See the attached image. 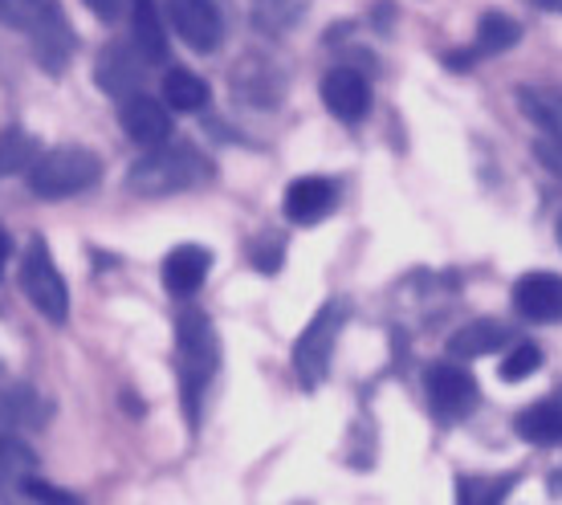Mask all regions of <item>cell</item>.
<instances>
[{"mask_svg":"<svg viewBox=\"0 0 562 505\" xmlns=\"http://www.w3.org/2000/svg\"><path fill=\"white\" fill-rule=\"evenodd\" d=\"M338 204V188L323 176H306L285 188V216L294 225H318Z\"/></svg>","mask_w":562,"mask_h":505,"instance_id":"5bb4252c","label":"cell"},{"mask_svg":"<svg viewBox=\"0 0 562 505\" xmlns=\"http://www.w3.org/2000/svg\"><path fill=\"white\" fill-rule=\"evenodd\" d=\"M514 310L526 323H554L562 318V278L559 273H526L514 281Z\"/></svg>","mask_w":562,"mask_h":505,"instance_id":"4fadbf2b","label":"cell"},{"mask_svg":"<svg viewBox=\"0 0 562 505\" xmlns=\"http://www.w3.org/2000/svg\"><path fill=\"white\" fill-rule=\"evenodd\" d=\"M21 290H25V298L42 318H49V323L70 318V290H66V278L57 273L42 237L29 240L25 257H21Z\"/></svg>","mask_w":562,"mask_h":505,"instance_id":"8992f818","label":"cell"},{"mask_svg":"<svg viewBox=\"0 0 562 505\" xmlns=\"http://www.w3.org/2000/svg\"><path fill=\"white\" fill-rule=\"evenodd\" d=\"M49 407L33 388H9L0 392V436H16L29 428H42Z\"/></svg>","mask_w":562,"mask_h":505,"instance_id":"2e32d148","label":"cell"},{"mask_svg":"<svg viewBox=\"0 0 562 505\" xmlns=\"http://www.w3.org/2000/svg\"><path fill=\"white\" fill-rule=\"evenodd\" d=\"M216 367H221V343H216L209 314L183 310L176 318V379H180V400L192 428L200 424V404H204Z\"/></svg>","mask_w":562,"mask_h":505,"instance_id":"6da1fadb","label":"cell"},{"mask_svg":"<svg viewBox=\"0 0 562 505\" xmlns=\"http://www.w3.org/2000/svg\"><path fill=\"white\" fill-rule=\"evenodd\" d=\"M518 111L526 114L550 143H562V90H550V86H521Z\"/></svg>","mask_w":562,"mask_h":505,"instance_id":"d6986e66","label":"cell"},{"mask_svg":"<svg viewBox=\"0 0 562 505\" xmlns=\"http://www.w3.org/2000/svg\"><path fill=\"white\" fill-rule=\"evenodd\" d=\"M347 314H351L347 302H342V298H330V302L310 318L306 330L297 335L294 375L306 392H314L326 379V371H330V355H335V343H338V335H342V326H347Z\"/></svg>","mask_w":562,"mask_h":505,"instance_id":"5b68a950","label":"cell"},{"mask_svg":"<svg viewBox=\"0 0 562 505\" xmlns=\"http://www.w3.org/2000/svg\"><path fill=\"white\" fill-rule=\"evenodd\" d=\"M42 159V147H37V139L29 135V131H21V126H9L4 135H0V176H16V171H25Z\"/></svg>","mask_w":562,"mask_h":505,"instance_id":"cb8c5ba5","label":"cell"},{"mask_svg":"<svg viewBox=\"0 0 562 505\" xmlns=\"http://www.w3.org/2000/svg\"><path fill=\"white\" fill-rule=\"evenodd\" d=\"M209 180L212 164L192 143H168L159 152H147L127 171V188L135 197H176V192H192Z\"/></svg>","mask_w":562,"mask_h":505,"instance_id":"7a4b0ae2","label":"cell"},{"mask_svg":"<svg viewBox=\"0 0 562 505\" xmlns=\"http://www.w3.org/2000/svg\"><path fill=\"white\" fill-rule=\"evenodd\" d=\"M249 257H254V266L261 269V273H278L281 257H285V245H281V237H273V233H261V237L249 245Z\"/></svg>","mask_w":562,"mask_h":505,"instance_id":"4316f807","label":"cell"},{"mask_svg":"<svg viewBox=\"0 0 562 505\" xmlns=\"http://www.w3.org/2000/svg\"><path fill=\"white\" fill-rule=\"evenodd\" d=\"M168 21L180 33V42L196 54H212L225 42V16L216 9V0H168Z\"/></svg>","mask_w":562,"mask_h":505,"instance_id":"ba28073f","label":"cell"},{"mask_svg":"<svg viewBox=\"0 0 562 505\" xmlns=\"http://www.w3.org/2000/svg\"><path fill=\"white\" fill-rule=\"evenodd\" d=\"M86 9L99 16V21H114L123 13V0H86Z\"/></svg>","mask_w":562,"mask_h":505,"instance_id":"4dcf8cb0","label":"cell"},{"mask_svg":"<svg viewBox=\"0 0 562 505\" xmlns=\"http://www.w3.org/2000/svg\"><path fill=\"white\" fill-rule=\"evenodd\" d=\"M143 74H147V57L123 42L102 45L99 61H94V82H99V90L119 102L143 94Z\"/></svg>","mask_w":562,"mask_h":505,"instance_id":"9c48e42d","label":"cell"},{"mask_svg":"<svg viewBox=\"0 0 562 505\" xmlns=\"http://www.w3.org/2000/svg\"><path fill=\"white\" fill-rule=\"evenodd\" d=\"M212 269V252L200 249V245H180V249L168 252L164 261V285H168L171 298H192L204 285Z\"/></svg>","mask_w":562,"mask_h":505,"instance_id":"9a60e30c","label":"cell"},{"mask_svg":"<svg viewBox=\"0 0 562 505\" xmlns=\"http://www.w3.org/2000/svg\"><path fill=\"white\" fill-rule=\"evenodd\" d=\"M518 485V478L514 473H502V478L485 481V485H477V481H469V490H473V505H502L509 497V490Z\"/></svg>","mask_w":562,"mask_h":505,"instance_id":"f1b7e54d","label":"cell"},{"mask_svg":"<svg viewBox=\"0 0 562 505\" xmlns=\"http://www.w3.org/2000/svg\"><path fill=\"white\" fill-rule=\"evenodd\" d=\"M4 257H9V240H4V233H0V269H4Z\"/></svg>","mask_w":562,"mask_h":505,"instance_id":"836d02e7","label":"cell"},{"mask_svg":"<svg viewBox=\"0 0 562 505\" xmlns=\"http://www.w3.org/2000/svg\"><path fill=\"white\" fill-rule=\"evenodd\" d=\"M538 9H547V13H562V0H535Z\"/></svg>","mask_w":562,"mask_h":505,"instance_id":"d6a6232c","label":"cell"},{"mask_svg":"<svg viewBox=\"0 0 562 505\" xmlns=\"http://www.w3.org/2000/svg\"><path fill=\"white\" fill-rule=\"evenodd\" d=\"M514 433H518L526 445L554 449V445H562V407L554 404V400H538V404H530L526 412H518Z\"/></svg>","mask_w":562,"mask_h":505,"instance_id":"44dd1931","label":"cell"},{"mask_svg":"<svg viewBox=\"0 0 562 505\" xmlns=\"http://www.w3.org/2000/svg\"><path fill=\"white\" fill-rule=\"evenodd\" d=\"M164 102H168L171 111H183V114H196L209 106V82L192 70H171L164 78Z\"/></svg>","mask_w":562,"mask_h":505,"instance_id":"603a6c76","label":"cell"},{"mask_svg":"<svg viewBox=\"0 0 562 505\" xmlns=\"http://www.w3.org/2000/svg\"><path fill=\"white\" fill-rule=\"evenodd\" d=\"M538 367H542V351H538L535 343H518V347L502 359V379H506V383H521V379L538 375Z\"/></svg>","mask_w":562,"mask_h":505,"instance_id":"484cf974","label":"cell"},{"mask_svg":"<svg viewBox=\"0 0 562 505\" xmlns=\"http://www.w3.org/2000/svg\"><path fill=\"white\" fill-rule=\"evenodd\" d=\"M535 155L547 164L554 176L562 180V143H550V139H542V143H535Z\"/></svg>","mask_w":562,"mask_h":505,"instance_id":"f546056e","label":"cell"},{"mask_svg":"<svg viewBox=\"0 0 562 505\" xmlns=\"http://www.w3.org/2000/svg\"><path fill=\"white\" fill-rule=\"evenodd\" d=\"M554 233H559V245H562V216H559V225H554Z\"/></svg>","mask_w":562,"mask_h":505,"instance_id":"e575fe53","label":"cell"},{"mask_svg":"<svg viewBox=\"0 0 562 505\" xmlns=\"http://www.w3.org/2000/svg\"><path fill=\"white\" fill-rule=\"evenodd\" d=\"M33 478H37V452L21 436H0V497L25 493Z\"/></svg>","mask_w":562,"mask_h":505,"instance_id":"ac0fdd59","label":"cell"},{"mask_svg":"<svg viewBox=\"0 0 562 505\" xmlns=\"http://www.w3.org/2000/svg\"><path fill=\"white\" fill-rule=\"evenodd\" d=\"M509 343V330L493 318H477V323H464L457 335L449 338V355L452 359H485V355L502 351Z\"/></svg>","mask_w":562,"mask_h":505,"instance_id":"ffe728a7","label":"cell"},{"mask_svg":"<svg viewBox=\"0 0 562 505\" xmlns=\"http://www.w3.org/2000/svg\"><path fill=\"white\" fill-rule=\"evenodd\" d=\"M318 90H323L326 111L335 114L338 123H363L371 111V82L359 70H347V66L326 70Z\"/></svg>","mask_w":562,"mask_h":505,"instance_id":"7c38bea8","label":"cell"},{"mask_svg":"<svg viewBox=\"0 0 562 505\" xmlns=\"http://www.w3.org/2000/svg\"><path fill=\"white\" fill-rule=\"evenodd\" d=\"M457 505H473V490H469V478L457 481Z\"/></svg>","mask_w":562,"mask_h":505,"instance_id":"1f68e13d","label":"cell"},{"mask_svg":"<svg viewBox=\"0 0 562 505\" xmlns=\"http://www.w3.org/2000/svg\"><path fill=\"white\" fill-rule=\"evenodd\" d=\"M302 16V0H254V25L266 37H281Z\"/></svg>","mask_w":562,"mask_h":505,"instance_id":"d4e9b609","label":"cell"},{"mask_svg":"<svg viewBox=\"0 0 562 505\" xmlns=\"http://www.w3.org/2000/svg\"><path fill=\"white\" fill-rule=\"evenodd\" d=\"M518 42H521V25H518V21H514V16H506V13H497V9H490V13L477 21L473 54H477V57L506 54V49H514Z\"/></svg>","mask_w":562,"mask_h":505,"instance_id":"7402d4cb","label":"cell"},{"mask_svg":"<svg viewBox=\"0 0 562 505\" xmlns=\"http://www.w3.org/2000/svg\"><path fill=\"white\" fill-rule=\"evenodd\" d=\"M424 392H428V404H432V412L440 420H464L481 400V388H477V379H473V371L461 363H452V359L432 363L424 371Z\"/></svg>","mask_w":562,"mask_h":505,"instance_id":"52a82bcc","label":"cell"},{"mask_svg":"<svg viewBox=\"0 0 562 505\" xmlns=\"http://www.w3.org/2000/svg\"><path fill=\"white\" fill-rule=\"evenodd\" d=\"M99 180H102L99 155L78 147V143H66V147L42 152V159H37L25 176L29 192H33V197H42V200L82 197V192H90Z\"/></svg>","mask_w":562,"mask_h":505,"instance_id":"277c9868","label":"cell"},{"mask_svg":"<svg viewBox=\"0 0 562 505\" xmlns=\"http://www.w3.org/2000/svg\"><path fill=\"white\" fill-rule=\"evenodd\" d=\"M0 25L33 37V54L45 70L57 74L74 54V29L54 0H0Z\"/></svg>","mask_w":562,"mask_h":505,"instance_id":"3957f363","label":"cell"},{"mask_svg":"<svg viewBox=\"0 0 562 505\" xmlns=\"http://www.w3.org/2000/svg\"><path fill=\"white\" fill-rule=\"evenodd\" d=\"M119 123L127 131V139H135L147 152L168 147L171 139V111L168 102L151 99V94H135V99L119 102Z\"/></svg>","mask_w":562,"mask_h":505,"instance_id":"8fae6325","label":"cell"},{"mask_svg":"<svg viewBox=\"0 0 562 505\" xmlns=\"http://www.w3.org/2000/svg\"><path fill=\"white\" fill-rule=\"evenodd\" d=\"M233 99L245 102V106H257V111H273L285 99V78L269 57H240L233 66Z\"/></svg>","mask_w":562,"mask_h":505,"instance_id":"30bf717a","label":"cell"},{"mask_svg":"<svg viewBox=\"0 0 562 505\" xmlns=\"http://www.w3.org/2000/svg\"><path fill=\"white\" fill-rule=\"evenodd\" d=\"M21 497H33L37 505H82V497H78V493L61 490V485H49V481H42V478L29 481Z\"/></svg>","mask_w":562,"mask_h":505,"instance_id":"83f0119b","label":"cell"},{"mask_svg":"<svg viewBox=\"0 0 562 505\" xmlns=\"http://www.w3.org/2000/svg\"><path fill=\"white\" fill-rule=\"evenodd\" d=\"M131 29H135V49L147 61H155V66L168 61V29H164V13L155 0H131Z\"/></svg>","mask_w":562,"mask_h":505,"instance_id":"e0dca14e","label":"cell"},{"mask_svg":"<svg viewBox=\"0 0 562 505\" xmlns=\"http://www.w3.org/2000/svg\"><path fill=\"white\" fill-rule=\"evenodd\" d=\"M550 485H554V490H562V473H559V478H554V481H550Z\"/></svg>","mask_w":562,"mask_h":505,"instance_id":"d590c367","label":"cell"}]
</instances>
